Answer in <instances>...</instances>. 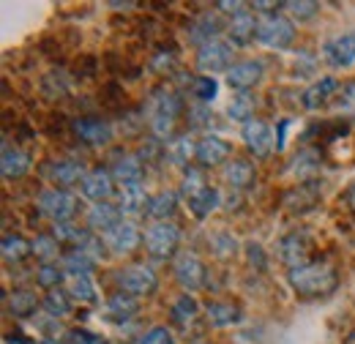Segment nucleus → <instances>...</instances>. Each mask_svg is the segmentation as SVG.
Here are the masks:
<instances>
[{"label":"nucleus","instance_id":"obj_29","mask_svg":"<svg viewBox=\"0 0 355 344\" xmlns=\"http://www.w3.org/2000/svg\"><path fill=\"white\" fill-rule=\"evenodd\" d=\"M175 214H178V194L175 191L162 189V191H156V194L150 197L148 216H150L153 221H170Z\"/></svg>","mask_w":355,"mask_h":344},{"label":"nucleus","instance_id":"obj_19","mask_svg":"<svg viewBox=\"0 0 355 344\" xmlns=\"http://www.w3.org/2000/svg\"><path fill=\"white\" fill-rule=\"evenodd\" d=\"M46 178L55 183V189H66L74 186V183H83L85 178V167L80 162H71V159H63V162H46Z\"/></svg>","mask_w":355,"mask_h":344},{"label":"nucleus","instance_id":"obj_20","mask_svg":"<svg viewBox=\"0 0 355 344\" xmlns=\"http://www.w3.org/2000/svg\"><path fill=\"white\" fill-rule=\"evenodd\" d=\"M222 178L230 189H235V191H246V189L254 186L257 170H254V164H249L246 159H230V162L222 167Z\"/></svg>","mask_w":355,"mask_h":344},{"label":"nucleus","instance_id":"obj_4","mask_svg":"<svg viewBox=\"0 0 355 344\" xmlns=\"http://www.w3.org/2000/svg\"><path fill=\"white\" fill-rule=\"evenodd\" d=\"M115 282H118L121 293H129L134 298H145V295H153L159 290L156 270L150 265H142V262H134V265L115 270Z\"/></svg>","mask_w":355,"mask_h":344},{"label":"nucleus","instance_id":"obj_39","mask_svg":"<svg viewBox=\"0 0 355 344\" xmlns=\"http://www.w3.org/2000/svg\"><path fill=\"white\" fill-rule=\"evenodd\" d=\"M254 107H257L254 96H252V93H241V96H235L232 104L227 107V115H230L232 121L249 123V121H254Z\"/></svg>","mask_w":355,"mask_h":344},{"label":"nucleus","instance_id":"obj_15","mask_svg":"<svg viewBox=\"0 0 355 344\" xmlns=\"http://www.w3.org/2000/svg\"><path fill=\"white\" fill-rule=\"evenodd\" d=\"M322 58L334 69H350L355 63V33H342L322 44Z\"/></svg>","mask_w":355,"mask_h":344},{"label":"nucleus","instance_id":"obj_33","mask_svg":"<svg viewBox=\"0 0 355 344\" xmlns=\"http://www.w3.org/2000/svg\"><path fill=\"white\" fill-rule=\"evenodd\" d=\"M60 268L71 276V279H80V276H90L96 270V259H90L83 249H71L69 255H63Z\"/></svg>","mask_w":355,"mask_h":344},{"label":"nucleus","instance_id":"obj_12","mask_svg":"<svg viewBox=\"0 0 355 344\" xmlns=\"http://www.w3.org/2000/svg\"><path fill=\"white\" fill-rule=\"evenodd\" d=\"M311 252H314V243L306 232H290L279 241V257L284 265L293 268H304L311 262Z\"/></svg>","mask_w":355,"mask_h":344},{"label":"nucleus","instance_id":"obj_47","mask_svg":"<svg viewBox=\"0 0 355 344\" xmlns=\"http://www.w3.org/2000/svg\"><path fill=\"white\" fill-rule=\"evenodd\" d=\"M137 344H175V334L167 325H153L139 336Z\"/></svg>","mask_w":355,"mask_h":344},{"label":"nucleus","instance_id":"obj_51","mask_svg":"<svg viewBox=\"0 0 355 344\" xmlns=\"http://www.w3.org/2000/svg\"><path fill=\"white\" fill-rule=\"evenodd\" d=\"M186 115H189V121H191V129H202V126H208V123L214 121L208 104H197V107H191Z\"/></svg>","mask_w":355,"mask_h":344},{"label":"nucleus","instance_id":"obj_56","mask_svg":"<svg viewBox=\"0 0 355 344\" xmlns=\"http://www.w3.org/2000/svg\"><path fill=\"white\" fill-rule=\"evenodd\" d=\"M347 203H350V208L355 211V183L350 186V189H347Z\"/></svg>","mask_w":355,"mask_h":344},{"label":"nucleus","instance_id":"obj_54","mask_svg":"<svg viewBox=\"0 0 355 344\" xmlns=\"http://www.w3.org/2000/svg\"><path fill=\"white\" fill-rule=\"evenodd\" d=\"M216 8H222L224 14L238 17V14H243V11H246V3H241V0H219V3H216Z\"/></svg>","mask_w":355,"mask_h":344},{"label":"nucleus","instance_id":"obj_11","mask_svg":"<svg viewBox=\"0 0 355 344\" xmlns=\"http://www.w3.org/2000/svg\"><path fill=\"white\" fill-rule=\"evenodd\" d=\"M101 238H104V243H107V249L112 255H132V252L139 249V243L145 241V235L139 232V227L134 221H129V218H123L121 224H115Z\"/></svg>","mask_w":355,"mask_h":344},{"label":"nucleus","instance_id":"obj_34","mask_svg":"<svg viewBox=\"0 0 355 344\" xmlns=\"http://www.w3.org/2000/svg\"><path fill=\"white\" fill-rule=\"evenodd\" d=\"M290 172H293L295 178H301V180L317 175V172H320V153H317L314 148L298 150V153L293 156V162H290Z\"/></svg>","mask_w":355,"mask_h":344},{"label":"nucleus","instance_id":"obj_48","mask_svg":"<svg viewBox=\"0 0 355 344\" xmlns=\"http://www.w3.org/2000/svg\"><path fill=\"white\" fill-rule=\"evenodd\" d=\"M211 246H214V252L224 259L235 257V252H238V241H235L230 232H216V235L211 238Z\"/></svg>","mask_w":355,"mask_h":344},{"label":"nucleus","instance_id":"obj_36","mask_svg":"<svg viewBox=\"0 0 355 344\" xmlns=\"http://www.w3.org/2000/svg\"><path fill=\"white\" fill-rule=\"evenodd\" d=\"M194 153H197V142H194L189 134H180V137H175V139L167 145V159L175 162L178 167H186Z\"/></svg>","mask_w":355,"mask_h":344},{"label":"nucleus","instance_id":"obj_25","mask_svg":"<svg viewBox=\"0 0 355 344\" xmlns=\"http://www.w3.org/2000/svg\"><path fill=\"white\" fill-rule=\"evenodd\" d=\"M227 39L235 46H249V44L257 39V22L252 17V11H243L238 17H232L230 28H227Z\"/></svg>","mask_w":355,"mask_h":344},{"label":"nucleus","instance_id":"obj_32","mask_svg":"<svg viewBox=\"0 0 355 344\" xmlns=\"http://www.w3.org/2000/svg\"><path fill=\"white\" fill-rule=\"evenodd\" d=\"M139 311V298H134L129 293H115L107 301V317L110 320H132Z\"/></svg>","mask_w":355,"mask_h":344},{"label":"nucleus","instance_id":"obj_18","mask_svg":"<svg viewBox=\"0 0 355 344\" xmlns=\"http://www.w3.org/2000/svg\"><path fill=\"white\" fill-rule=\"evenodd\" d=\"M320 194H322V189H320L314 180L298 183L295 189H290V191L284 194V208H287L290 214H306V211H311V208L317 205Z\"/></svg>","mask_w":355,"mask_h":344},{"label":"nucleus","instance_id":"obj_6","mask_svg":"<svg viewBox=\"0 0 355 344\" xmlns=\"http://www.w3.org/2000/svg\"><path fill=\"white\" fill-rule=\"evenodd\" d=\"M257 42L268 49H287L295 42V25L284 14H266L257 22Z\"/></svg>","mask_w":355,"mask_h":344},{"label":"nucleus","instance_id":"obj_41","mask_svg":"<svg viewBox=\"0 0 355 344\" xmlns=\"http://www.w3.org/2000/svg\"><path fill=\"white\" fill-rule=\"evenodd\" d=\"M63 279H66V270L60 265H55V262H42L39 270H36V284L44 287L46 293L49 290H58L63 284Z\"/></svg>","mask_w":355,"mask_h":344},{"label":"nucleus","instance_id":"obj_3","mask_svg":"<svg viewBox=\"0 0 355 344\" xmlns=\"http://www.w3.org/2000/svg\"><path fill=\"white\" fill-rule=\"evenodd\" d=\"M36 208L39 214L52 218L55 224H63V221H71L77 211H80V197H74L71 191L66 189H44L39 197H36Z\"/></svg>","mask_w":355,"mask_h":344},{"label":"nucleus","instance_id":"obj_16","mask_svg":"<svg viewBox=\"0 0 355 344\" xmlns=\"http://www.w3.org/2000/svg\"><path fill=\"white\" fill-rule=\"evenodd\" d=\"M263 74H266L263 60H241L227 71V85L232 90H243L246 93L249 87H254L263 80Z\"/></svg>","mask_w":355,"mask_h":344},{"label":"nucleus","instance_id":"obj_35","mask_svg":"<svg viewBox=\"0 0 355 344\" xmlns=\"http://www.w3.org/2000/svg\"><path fill=\"white\" fill-rule=\"evenodd\" d=\"M0 249H3V257L8 259V262H22V259H28L33 255V241H28V238H22V235H6L3 238V243H0Z\"/></svg>","mask_w":355,"mask_h":344},{"label":"nucleus","instance_id":"obj_14","mask_svg":"<svg viewBox=\"0 0 355 344\" xmlns=\"http://www.w3.org/2000/svg\"><path fill=\"white\" fill-rule=\"evenodd\" d=\"M80 189H83V197H88L93 203H110V197L115 191V178L107 167H93L85 172Z\"/></svg>","mask_w":355,"mask_h":344},{"label":"nucleus","instance_id":"obj_28","mask_svg":"<svg viewBox=\"0 0 355 344\" xmlns=\"http://www.w3.org/2000/svg\"><path fill=\"white\" fill-rule=\"evenodd\" d=\"M197 317H200V303L194 301V295H180V298L173 303V309H170L173 325H175V328H183V331H189Z\"/></svg>","mask_w":355,"mask_h":344},{"label":"nucleus","instance_id":"obj_31","mask_svg":"<svg viewBox=\"0 0 355 344\" xmlns=\"http://www.w3.org/2000/svg\"><path fill=\"white\" fill-rule=\"evenodd\" d=\"M219 205H222V191H219V189H211V186H208L205 191H200L197 197L189 200V211H191L194 218H200V221L208 218Z\"/></svg>","mask_w":355,"mask_h":344},{"label":"nucleus","instance_id":"obj_13","mask_svg":"<svg viewBox=\"0 0 355 344\" xmlns=\"http://www.w3.org/2000/svg\"><path fill=\"white\" fill-rule=\"evenodd\" d=\"M230 153H232V145L222 139V137H216V134H205V137H200L197 139V153H194V159H197V164L200 167H219V164H227L230 162Z\"/></svg>","mask_w":355,"mask_h":344},{"label":"nucleus","instance_id":"obj_52","mask_svg":"<svg viewBox=\"0 0 355 344\" xmlns=\"http://www.w3.org/2000/svg\"><path fill=\"white\" fill-rule=\"evenodd\" d=\"M246 257H249V265H254L257 270H266L268 257H266V249H263L260 243L249 241V243H246Z\"/></svg>","mask_w":355,"mask_h":344},{"label":"nucleus","instance_id":"obj_10","mask_svg":"<svg viewBox=\"0 0 355 344\" xmlns=\"http://www.w3.org/2000/svg\"><path fill=\"white\" fill-rule=\"evenodd\" d=\"M241 139H243L246 150H249L254 159H268V156L273 153V148H276L273 131H270V126H268L266 121H260V118H254V121H249V123L241 126Z\"/></svg>","mask_w":355,"mask_h":344},{"label":"nucleus","instance_id":"obj_23","mask_svg":"<svg viewBox=\"0 0 355 344\" xmlns=\"http://www.w3.org/2000/svg\"><path fill=\"white\" fill-rule=\"evenodd\" d=\"M205 320L214 328H232L243 322V309L230 301H211L205 306Z\"/></svg>","mask_w":355,"mask_h":344},{"label":"nucleus","instance_id":"obj_30","mask_svg":"<svg viewBox=\"0 0 355 344\" xmlns=\"http://www.w3.org/2000/svg\"><path fill=\"white\" fill-rule=\"evenodd\" d=\"M39 306H42V303H39L33 290H22V287H19V290H11V293H8V309H11V314L19 317V320L33 317Z\"/></svg>","mask_w":355,"mask_h":344},{"label":"nucleus","instance_id":"obj_46","mask_svg":"<svg viewBox=\"0 0 355 344\" xmlns=\"http://www.w3.org/2000/svg\"><path fill=\"white\" fill-rule=\"evenodd\" d=\"M284 8H290V11H293V17H295L298 22H309V19H314V17L320 14V3H314V0H295V3H284Z\"/></svg>","mask_w":355,"mask_h":344},{"label":"nucleus","instance_id":"obj_9","mask_svg":"<svg viewBox=\"0 0 355 344\" xmlns=\"http://www.w3.org/2000/svg\"><path fill=\"white\" fill-rule=\"evenodd\" d=\"M71 131L77 134L80 142H85L90 148H101V145H110L112 137H115V129L110 121L104 118H96V115H80L71 121Z\"/></svg>","mask_w":355,"mask_h":344},{"label":"nucleus","instance_id":"obj_49","mask_svg":"<svg viewBox=\"0 0 355 344\" xmlns=\"http://www.w3.org/2000/svg\"><path fill=\"white\" fill-rule=\"evenodd\" d=\"M175 63H178L175 52H164V49H162V52H156V55L150 58V69H153L156 74H162V77H164V74L170 77V74L175 71Z\"/></svg>","mask_w":355,"mask_h":344},{"label":"nucleus","instance_id":"obj_24","mask_svg":"<svg viewBox=\"0 0 355 344\" xmlns=\"http://www.w3.org/2000/svg\"><path fill=\"white\" fill-rule=\"evenodd\" d=\"M121 221H123V211L118 205H112V203H96L88 211V227L93 232H101V235L110 232Z\"/></svg>","mask_w":355,"mask_h":344},{"label":"nucleus","instance_id":"obj_58","mask_svg":"<svg viewBox=\"0 0 355 344\" xmlns=\"http://www.w3.org/2000/svg\"><path fill=\"white\" fill-rule=\"evenodd\" d=\"M191 344H214L211 339H197V342H191Z\"/></svg>","mask_w":355,"mask_h":344},{"label":"nucleus","instance_id":"obj_57","mask_svg":"<svg viewBox=\"0 0 355 344\" xmlns=\"http://www.w3.org/2000/svg\"><path fill=\"white\" fill-rule=\"evenodd\" d=\"M345 344H355V331H350V336L345 339Z\"/></svg>","mask_w":355,"mask_h":344},{"label":"nucleus","instance_id":"obj_53","mask_svg":"<svg viewBox=\"0 0 355 344\" xmlns=\"http://www.w3.org/2000/svg\"><path fill=\"white\" fill-rule=\"evenodd\" d=\"M66 344H110L107 339L96 336V334H88V331H71L66 334Z\"/></svg>","mask_w":355,"mask_h":344},{"label":"nucleus","instance_id":"obj_37","mask_svg":"<svg viewBox=\"0 0 355 344\" xmlns=\"http://www.w3.org/2000/svg\"><path fill=\"white\" fill-rule=\"evenodd\" d=\"M42 306H44V311L49 314V317H66V314H71V293H66V290H49L44 295V301H42Z\"/></svg>","mask_w":355,"mask_h":344},{"label":"nucleus","instance_id":"obj_40","mask_svg":"<svg viewBox=\"0 0 355 344\" xmlns=\"http://www.w3.org/2000/svg\"><path fill=\"white\" fill-rule=\"evenodd\" d=\"M69 90H71V83L60 71H49L44 80H42V93H44L49 101H58V98L69 96Z\"/></svg>","mask_w":355,"mask_h":344},{"label":"nucleus","instance_id":"obj_21","mask_svg":"<svg viewBox=\"0 0 355 344\" xmlns=\"http://www.w3.org/2000/svg\"><path fill=\"white\" fill-rule=\"evenodd\" d=\"M31 164H33V159H31V153L28 150H22V148H11V145H3V159H0V172H3V178L6 180H19V178H25L28 172H31Z\"/></svg>","mask_w":355,"mask_h":344},{"label":"nucleus","instance_id":"obj_7","mask_svg":"<svg viewBox=\"0 0 355 344\" xmlns=\"http://www.w3.org/2000/svg\"><path fill=\"white\" fill-rule=\"evenodd\" d=\"M173 273H175V282L186 290V293H197L205 287L208 282V268L205 262L191 255V252H183L173 259Z\"/></svg>","mask_w":355,"mask_h":344},{"label":"nucleus","instance_id":"obj_17","mask_svg":"<svg viewBox=\"0 0 355 344\" xmlns=\"http://www.w3.org/2000/svg\"><path fill=\"white\" fill-rule=\"evenodd\" d=\"M110 172H112V178H115V183H121V186L142 183V178H145L142 159H139L137 153H118V156L112 159Z\"/></svg>","mask_w":355,"mask_h":344},{"label":"nucleus","instance_id":"obj_1","mask_svg":"<svg viewBox=\"0 0 355 344\" xmlns=\"http://www.w3.org/2000/svg\"><path fill=\"white\" fill-rule=\"evenodd\" d=\"M290 287L304 298H325L339 287V273L328 262H309L290 270Z\"/></svg>","mask_w":355,"mask_h":344},{"label":"nucleus","instance_id":"obj_22","mask_svg":"<svg viewBox=\"0 0 355 344\" xmlns=\"http://www.w3.org/2000/svg\"><path fill=\"white\" fill-rule=\"evenodd\" d=\"M339 80L336 77H320L317 83H311L304 93H301V104L314 112V110H320V107H325L331 98H334V93H339Z\"/></svg>","mask_w":355,"mask_h":344},{"label":"nucleus","instance_id":"obj_2","mask_svg":"<svg viewBox=\"0 0 355 344\" xmlns=\"http://www.w3.org/2000/svg\"><path fill=\"white\" fill-rule=\"evenodd\" d=\"M150 131L156 139H167L173 142V134H175V121L178 115L183 112V98L178 90L170 87H156L150 93Z\"/></svg>","mask_w":355,"mask_h":344},{"label":"nucleus","instance_id":"obj_27","mask_svg":"<svg viewBox=\"0 0 355 344\" xmlns=\"http://www.w3.org/2000/svg\"><path fill=\"white\" fill-rule=\"evenodd\" d=\"M219 31H222V22L216 19V14L202 11V14L194 19V25L189 28V42L200 44V46H202V44H211V42H216Z\"/></svg>","mask_w":355,"mask_h":344},{"label":"nucleus","instance_id":"obj_55","mask_svg":"<svg viewBox=\"0 0 355 344\" xmlns=\"http://www.w3.org/2000/svg\"><path fill=\"white\" fill-rule=\"evenodd\" d=\"M287 129H290V121H282V123H279V134H276V150H282V148H284Z\"/></svg>","mask_w":355,"mask_h":344},{"label":"nucleus","instance_id":"obj_38","mask_svg":"<svg viewBox=\"0 0 355 344\" xmlns=\"http://www.w3.org/2000/svg\"><path fill=\"white\" fill-rule=\"evenodd\" d=\"M52 235L58 238V243H69L71 249H80V246L90 238L88 230H80V227H77V224H71V221L55 224V227H52Z\"/></svg>","mask_w":355,"mask_h":344},{"label":"nucleus","instance_id":"obj_44","mask_svg":"<svg viewBox=\"0 0 355 344\" xmlns=\"http://www.w3.org/2000/svg\"><path fill=\"white\" fill-rule=\"evenodd\" d=\"M191 93H194L197 104H211L216 98V93H219V85H216L214 77H197L194 85H191Z\"/></svg>","mask_w":355,"mask_h":344},{"label":"nucleus","instance_id":"obj_45","mask_svg":"<svg viewBox=\"0 0 355 344\" xmlns=\"http://www.w3.org/2000/svg\"><path fill=\"white\" fill-rule=\"evenodd\" d=\"M69 293H71V298H77V301L96 303V287H93L90 276H80V279H71V284H69Z\"/></svg>","mask_w":355,"mask_h":344},{"label":"nucleus","instance_id":"obj_8","mask_svg":"<svg viewBox=\"0 0 355 344\" xmlns=\"http://www.w3.org/2000/svg\"><path fill=\"white\" fill-rule=\"evenodd\" d=\"M232 44L230 42H211L197 46V69L202 74H227L232 69Z\"/></svg>","mask_w":355,"mask_h":344},{"label":"nucleus","instance_id":"obj_43","mask_svg":"<svg viewBox=\"0 0 355 344\" xmlns=\"http://www.w3.org/2000/svg\"><path fill=\"white\" fill-rule=\"evenodd\" d=\"M205 189H208V183H205L202 170H197V167L183 170V178H180V194H186V197L191 200V197H197V194L205 191Z\"/></svg>","mask_w":355,"mask_h":344},{"label":"nucleus","instance_id":"obj_42","mask_svg":"<svg viewBox=\"0 0 355 344\" xmlns=\"http://www.w3.org/2000/svg\"><path fill=\"white\" fill-rule=\"evenodd\" d=\"M33 255L42 259V262H52V259L60 255V243L52 232H42L33 238Z\"/></svg>","mask_w":355,"mask_h":344},{"label":"nucleus","instance_id":"obj_50","mask_svg":"<svg viewBox=\"0 0 355 344\" xmlns=\"http://www.w3.org/2000/svg\"><path fill=\"white\" fill-rule=\"evenodd\" d=\"M336 107H339V112L355 118V83H345V85L339 87V101H336Z\"/></svg>","mask_w":355,"mask_h":344},{"label":"nucleus","instance_id":"obj_5","mask_svg":"<svg viewBox=\"0 0 355 344\" xmlns=\"http://www.w3.org/2000/svg\"><path fill=\"white\" fill-rule=\"evenodd\" d=\"M145 249L153 259H167L178 252V243H180V230L173 221H153L148 230H145Z\"/></svg>","mask_w":355,"mask_h":344},{"label":"nucleus","instance_id":"obj_26","mask_svg":"<svg viewBox=\"0 0 355 344\" xmlns=\"http://www.w3.org/2000/svg\"><path fill=\"white\" fill-rule=\"evenodd\" d=\"M148 205H150V197L145 194L142 183H134V186H123V189H121V194H118V208L123 211V216L148 214Z\"/></svg>","mask_w":355,"mask_h":344}]
</instances>
